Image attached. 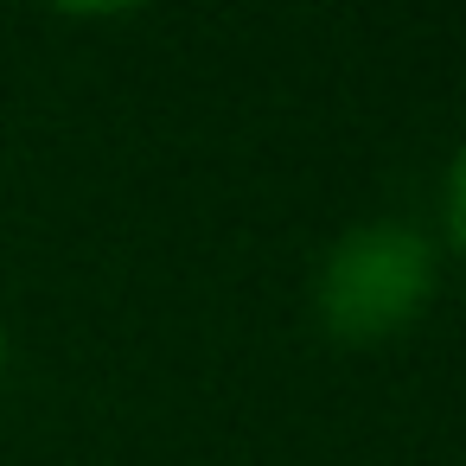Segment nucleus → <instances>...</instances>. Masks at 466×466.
<instances>
[{"instance_id":"f257e3e1","label":"nucleus","mask_w":466,"mask_h":466,"mask_svg":"<svg viewBox=\"0 0 466 466\" xmlns=\"http://www.w3.org/2000/svg\"><path fill=\"white\" fill-rule=\"evenodd\" d=\"M434 300V237L402 218L351 224L326 256L313 281L319 326L345 345H383L402 326L421 319Z\"/></svg>"},{"instance_id":"f03ea898","label":"nucleus","mask_w":466,"mask_h":466,"mask_svg":"<svg viewBox=\"0 0 466 466\" xmlns=\"http://www.w3.org/2000/svg\"><path fill=\"white\" fill-rule=\"evenodd\" d=\"M441 230H447L453 256L466 262V141L453 147V160H447V179H441Z\"/></svg>"},{"instance_id":"7ed1b4c3","label":"nucleus","mask_w":466,"mask_h":466,"mask_svg":"<svg viewBox=\"0 0 466 466\" xmlns=\"http://www.w3.org/2000/svg\"><path fill=\"white\" fill-rule=\"evenodd\" d=\"M46 7L77 14V20H109V14H135V7H147V0H46Z\"/></svg>"},{"instance_id":"20e7f679","label":"nucleus","mask_w":466,"mask_h":466,"mask_svg":"<svg viewBox=\"0 0 466 466\" xmlns=\"http://www.w3.org/2000/svg\"><path fill=\"white\" fill-rule=\"evenodd\" d=\"M0 377H7V326H0Z\"/></svg>"}]
</instances>
